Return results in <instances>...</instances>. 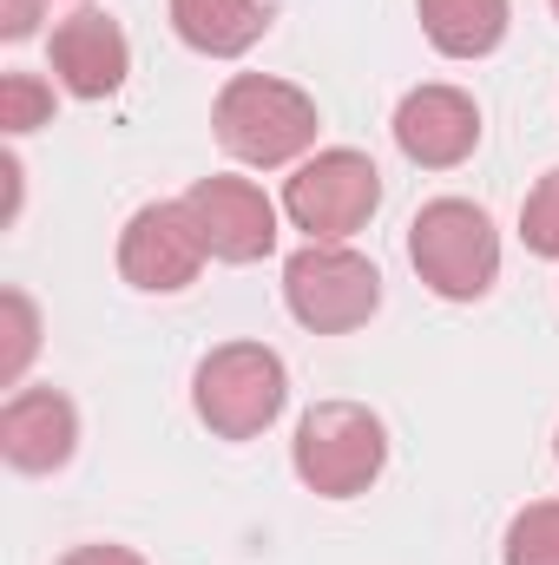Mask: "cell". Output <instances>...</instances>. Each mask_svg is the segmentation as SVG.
Segmentation results:
<instances>
[{
  "mask_svg": "<svg viewBox=\"0 0 559 565\" xmlns=\"http://www.w3.org/2000/svg\"><path fill=\"white\" fill-rule=\"evenodd\" d=\"M395 145L421 171H447V164L474 158V145H481V106L461 86H415L395 106Z\"/></svg>",
  "mask_w": 559,
  "mask_h": 565,
  "instance_id": "9",
  "label": "cell"
},
{
  "mask_svg": "<svg viewBox=\"0 0 559 565\" xmlns=\"http://www.w3.org/2000/svg\"><path fill=\"white\" fill-rule=\"evenodd\" d=\"M60 565H145L139 553H126V546H73Z\"/></svg>",
  "mask_w": 559,
  "mask_h": 565,
  "instance_id": "19",
  "label": "cell"
},
{
  "mask_svg": "<svg viewBox=\"0 0 559 565\" xmlns=\"http://www.w3.org/2000/svg\"><path fill=\"white\" fill-rule=\"evenodd\" d=\"M204 257H211V250H204V237H198L184 198H165V204L133 211V224H126V237H119V277L133 282V289H151V296H171V289L198 282Z\"/></svg>",
  "mask_w": 559,
  "mask_h": 565,
  "instance_id": "7",
  "label": "cell"
},
{
  "mask_svg": "<svg viewBox=\"0 0 559 565\" xmlns=\"http://www.w3.org/2000/svg\"><path fill=\"white\" fill-rule=\"evenodd\" d=\"M415 13L447 60H481L507 40V0H415Z\"/></svg>",
  "mask_w": 559,
  "mask_h": 565,
  "instance_id": "13",
  "label": "cell"
},
{
  "mask_svg": "<svg viewBox=\"0 0 559 565\" xmlns=\"http://www.w3.org/2000/svg\"><path fill=\"white\" fill-rule=\"evenodd\" d=\"M184 211L218 264H257L277 250V204L251 178H198L184 191Z\"/></svg>",
  "mask_w": 559,
  "mask_h": 565,
  "instance_id": "8",
  "label": "cell"
},
{
  "mask_svg": "<svg viewBox=\"0 0 559 565\" xmlns=\"http://www.w3.org/2000/svg\"><path fill=\"white\" fill-rule=\"evenodd\" d=\"M376 204H382V171L369 151H349V145L303 158L296 178L283 184V217L309 231V244H342L376 217Z\"/></svg>",
  "mask_w": 559,
  "mask_h": 565,
  "instance_id": "6",
  "label": "cell"
},
{
  "mask_svg": "<svg viewBox=\"0 0 559 565\" xmlns=\"http://www.w3.org/2000/svg\"><path fill=\"white\" fill-rule=\"evenodd\" d=\"M191 402H198V422L211 427L218 440H257L283 415V402H289L283 355L264 349V342L211 349L198 362V375H191Z\"/></svg>",
  "mask_w": 559,
  "mask_h": 565,
  "instance_id": "4",
  "label": "cell"
},
{
  "mask_svg": "<svg viewBox=\"0 0 559 565\" xmlns=\"http://www.w3.org/2000/svg\"><path fill=\"white\" fill-rule=\"evenodd\" d=\"M553 454H559V440H553Z\"/></svg>",
  "mask_w": 559,
  "mask_h": 565,
  "instance_id": "20",
  "label": "cell"
},
{
  "mask_svg": "<svg viewBox=\"0 0 559 565\" xmlns=\"http://www.w3.org/2000/svg\"><path fill=\"white\" fill-rule=\"evenodd\" d=\"M289 467L309 493L323 500H356L382 480L389 467V427L376 422L362 402H316L303 422H296V440H289Z\"/></svg>",
  "mask_w": 559,
  "mask_h": 565,
  "instance_id": "2",
  "label": "cell"
},
{
  "mask_svg": "<svg viewBox=\"0 0 559 565\" xmlns=\"http://www.w3.org/2000/svg\"><path fill=\"white\" fill-rule=\"evenodd\" d=\"M507 565H559V500H534L507 526Z\"/></svg>",
  "mask_w": 559,
  "mask_h": 565,
  "instance_id": "14",
  "label": "cell"
},
{
  "mask_svg": "<svg viewBox=\"0 0 559 565\" xmlns=\"http://www.w3.org/2000/svg\"><path fill=\"white\" fill-rule=\"evenodd\" d=\"M40 7H46V0H0V33H7V40H27V33L40 26Z\"/></svg>",
  "mask_w": 559,
  "mask_h": 565,
  "instance_id": "18",
  "label": "cell"
},
{
  "mask_svg": "<svg viewBox=\"0 0 559 565\" xmlns=\"http://www.w3.org/2000/svg\"><path fill=\"white\" fill-rule=\"evenodd\" d=\"M520 237H527L534 257H553L559 264V171H547V178L527 191V204H520Z\"/></svg>",
  "mask_w": 559,
  "mask_h": 565,
  "instance_id": "15",
  "label": "cell"
},
{
  "mask_svg": "<svg viewBox=\"0 0 559 565\" xmlns=\"http://www.w3.org/2000/svg\"><path fill=\"white\" fill-rule=\"evenodd\" d=\"M409 257H415V277L434 296L474 302L500 277V231H494V217L481 204L434 198V204H421L415 224H409Z\"/></svg>",
  "mask_w": 559,
  "mask_h": 565,
  "instance_id": "3",
  "label": "cell"
},
{
  "mask_svg": "<svg viewBox=\"0 0 559 565\" xmlns=\"http://www.w3.org/2000/svg\"><path fill=\"white\" fill-rule=\"evenodd\" d=\"M553 13H559V0H553Z\"/></svg>",
  "mask_w": 559,
  "mask_h": 565,
  "instance_id": "21",
  "label": "cell"
},
{
  "mask_svg": "<svg viewBox=\"0 0 559 565\" xmlns=\"http://www.w3.org/2000/svg\"><path fill=\"white\" fill-rule=\"evenodd\" d=\"M80 447V415L60 388H20L0 408V454L20 473H60Z\"/></svg>",
  "mask_w": 559,
  "mask_h": 565,
  "instance_id": "11",
  "label": "cell"
},
{
  "mask_svg": "<svg viewBox=\"0 0 559 565\" xmlns=\"http://www.w3.org/2000/svg\"><path fill=\"white\" fill-rule=\"evenodd\" d=\"M171 26H178V40L191 53L238 60V53H251L264 40L271 13H264V0H171Z\"/></svg>",
  "mask_w": 559,
  "mask_h": 565,
  "instance_id": "12",
  "label": "cell"
},
{
  "mask_svg": "<svg viewBox=\"0 0 559 565\" xmlns=\"http://www.w3.org/2000/svg\"><path fill=\"white\" fill-rule=\"evenodd\" d=\"M0 309H7V355H0V382L13 388V382L27 375L33 349H40V316H33V302H27L20 289H7V296H0Z\"/></svg>",
  "mask_w": 559,
  "mask_h": 565,
  "instance_id": "17",
  "label": "cell"
},
{
  "mask_svg": "<svg viewBox=\"0 0 559 565\" xmlns=\"http://www.w3.org/2000/svg\"><path fill=\"white\" fill-rule=\"evenodd\" d=\"M211 132L238 164L271 171V164L303 158L316 145V132H323V119H316V99L303 86L271 79V73H238L218 93V106H211Z\"/></svg>",
  "mask_w": 559,
  "mask_h": 565,
  "instance_id": "1",
  "label": "cell"
},
{
  "mask_svg": "<svg viewBox=\"0 0 559 565\" xmlns=\"http://www.w3.org/2000/svg\"><path fill=\"white\" fill-rule=\"evenodd\" d=\"M126 66H133V46L106 7H80L53 26V73L73 99H113L126 86Z\"/></svg>",
  "mask_w": 559,
  "mask_h": 565,
  "instance_id": "10",
  "label": "cell"
},
{
  "mask_svg": "<svg viewBox=\"0 0 559 565\" xmlns=\"http://www.w3.org/2000/svg\"><path fill=\"white\" fill-rule=\"evenodd\" d=\"M53 119V86H40L33 73H7L0 79V126L7 132H33Z\"/></svg>",
  "mask_w": 559,
  "mask_h": 565,
  "instance_id": "16",
  "label": "cell"
},
{
  "mask_svg": "<svg viewBox=\"0 0 559 565\" xmlns=\"http://www.w3.org/2000/svg\"><path fill=\"white\" fill-rule=\"evenodd\" d=\"M283 302L309 335H342L382 309V270L349 244H303L283 264Z\"/></svg>",
  "mask_w": 559,
  "mask_h": 565,
  "instance_id": "5",
  "label": "cell"
}]
</instances>
